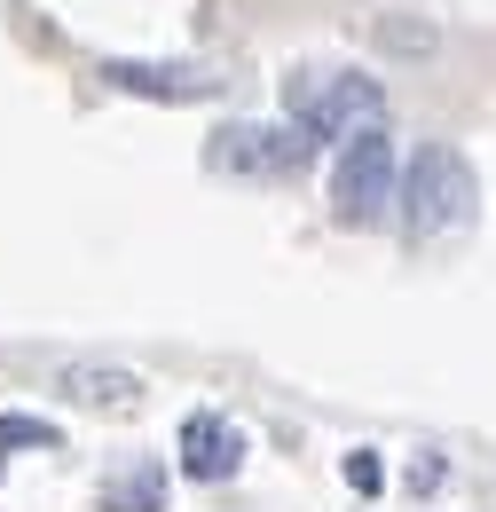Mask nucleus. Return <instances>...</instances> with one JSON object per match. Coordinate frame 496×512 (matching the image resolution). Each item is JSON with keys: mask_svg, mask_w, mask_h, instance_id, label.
Wrapping results in <instances>:
<instances>
[{"mask_svg": "<svg viewBox=\"0 0 496 512\" xmlns=\"http://www.w3.org/2000/svg\"><path fill=\"white\" fill-rule=\"evenodd\" d=\"M103 87H119V95H150V103H197V95H213V71L197 64H134V56H103Z\"/></svg>", "mask_w": 496, "mask_h": 512, "instance_id": "obj_5", "label": "nucleus"}, {"mask_svg": "<svg viewBox=\"0 0 496 512\" xmlns=\"http://www.w3.org/2000/svg\"><path fill=\"white\" fill-rule=\"evenodd\" d=\"M237 465H245V434L229 418H213V410L182 418V473L189 481H229Z\"/></svg>", "mask_w": 496, "mask_h": 512, "instance_id": "obj_6", "label": "nucleus"}, {"mask_svg": "<svg viewBox=\"0 0 496 512\" xmlns=\"http://www.w3.org/2000/svg\"><path fill=\"white\" fill-rule=\"evenodd\" d=\"M347 489H355V497H378V489H386V465H378L371 449H355V457H347Z\"/></svg>", "mask_w": 496, "mask_h": 512, "instance_id": "obj_10", "label": "nucleus"}, {"mask_svg": "<svg viewBox=\"0 0 496 512\" xmlns=\"http://www.w3.org/2000/svg\"><path fill=\"white\" fill-rule=\"evenodd\" d=\"M402 221H410V237H449L473 221V166L449 142H426L402 166Z\"/></svg>", "mask_w": 496, "mask_h": 512, "instance_id": "obj_2", "label": "nucleus"}, {"mask_svg": "<svg viewBox=\"0 0 496 512\" xmlns=\"http://www.w3.org/2000/svg\"><path fill=\"white\" fill-rule=\"evenodd\" d=\"M24 449H63V434L48 418H32V410H8V418H0V465L24 457Z\"/></svg>", "mask_w": 496, "mask_h": 512, "instance_id": "obj_9", "label": "nucleus"}, {"mask_svg": "<svg viewBox=\"0 0 496 512\" xmlns=\"http://www.w3.org/2000/svg\"><path fill=\"white\" fill-rule=\"evenodd\" d=\"M63 394H71V402H95V410H134V402H142V379H134V371H111V363H71V371H63Z\"/></svg>", "mask_w": 496, "mask_h": 512, "instance_id": "obj_7", "label": "nucleus"}, {"mask_svg": "<svg viewBox=\"0 0 496 512\" xmlns=\"http://www.w3.org/2000/svg\"><path fill=\"white\" fill-rule=\"evenodd\" d=\"M378 40H386V48H418V56L434 48V32H426V24H378Z\"/></svg>", "mask_w": 496, "mask_h": 512, "instance_id": "obj_11", "label": "nucleus"}, {"mask_svg": "<svg viewBox=\"0 0 496 512\" xmlns=\"http://www.w3.org/2000/svg\"><path fill=\"white\" fill-rule=\"evenodd\" d=\"M284 111L315 142H355L363 127H386V95L371 71H292L284 79Z\"/></svg>", "mask_w": 496, "mask_h": 512, "instance_id": "obj_1", "label": "nucleus"}, {"mask_svg": "<svg viewBox=\"0 0 496 512\" xmlns=\"http://www.w3.org/2000/svg\"><path fill=\"white\" fill-rule=\"evenodd\" d=\"M308 158H315V134L300 119H284V127H229V134H213V150H205L213 174H245V182L300 174Z\"/></svg>", "mask_w": 496, "mask_h": 512, "instance_id": "obj_4", "label": "nucleus"}, {"mask_svg": "<svg viewBox=\"0 0 496 512\" xmlns=\"http://www.w3.org/2000/svg\"><path fill=\"white\" fill-rule=\"evenodd\" d=\"M402 197V166H394V134L386 127H363L347 150H339V174H331V213L347 229H371L386 221V205Z\"/></svg>", "mask_w": 496, "mask_h": 512, "instance_id": "obj_3", "label": "nucleus"}, {"mask_svg": "<svg viewBox=\"0 0 496 512\" xmlns=\"http://www.w3.org/2000/svg\"><path fill=\"white\" fill-rule=\"evenodd\" d=\"M103 512H166V465H134L103 481Z\"/></svg>", "mask_w": 496, "mask_h": 512, "instance_id": "obj_8", "label": "nucleus"}]
</instances>
